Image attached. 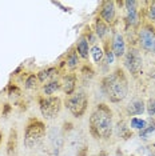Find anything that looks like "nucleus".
<instances>
[{
    "label": "nucleus",
    "instance_id": "obj_1",
    "mask_svg": "<svg viewBox=\"0 0 155 156\" xmlns=\"http://www.w3.org/2000/svg\"><path fill=\"white\" fill-rule=\"evenodd\" d=\"M114 111L106 103H98L90 113L88 131L98 141H108L114 136Z\"/></svg>",
    "mask_w": 155,
    "mask_h": 156
},
{
    "label": "nucleus",
    "instance_id": "obj_25",
    "mask_svg": "<svg viewBox=\"0 0 155 156\" xmlns=\"http://www.w3.org/2000/svg\"><path fill=\"white\" fill-rule=\"evenodd\" d=\"M128 126H130V128H131V129H136L139 132V131H142L144 127L147 126V119H142V118L135 116V118L130 119Z\"/></svg>",
    "mask_w": 155,
    "mask_h": 156
},
{
    "label": "nucleus",
    "instance_id": "obj_31",
    "mask_svg": "<svg viewBox=\"0 0 155 156\" xmlns=\"http://www.w3.org/2000/svg\"><path fill=\"white\" fill-rule=\"evenodd\" d=\"M130 156H135V155H130Z\"/></svg>",
    "mask_w": 155,
    "mask_h": 156
},
{
    "label": "nucleus",
    "instance_id": "obj_15",
    "mask_svg": "<svg viewBox=\"0 0 155 156\" xmlns=\"http://www.w3.org/2000/svg\"><path fill=\"white\" fill-rule=\"evenodd\" d=\"M17 145H19V132L15 126L9 128L8 136H7L5 144V156H16L17 154Z\"/></svg>",
    "mask_w": 155,
    "mask_h": 156
},
{
    "label": "nucleus",
    "instance_id": "obj_29",
    "mask_svg": "<svg viewBox=\"0 0 155 156\" xmlns=\"http://www.w3.org/2000/svg\"><path fill=\"white\" fill-rule=\"evenodd\" d=\"M9 109H11V105H9V104H4V111H3V116H7V113H8Z\"/></svg>",
    "mask_w": 155,
    "mask_h": 156
},
{
    "label": "nucleus",
    "instance_id": "obj_7",
    "mask_svg": "<svg viewBox=\"0 0 155 156\" xmlns=\"http://www.w3.org/2000/svg\"><path fill=\"white\" fill-rule=\"evenodd\" d=\"M122 60H123V67L128 71V73L134 79H138L139 76H142L144 63H143L142 51L138 47L130 45Z\"/></svg>",
    "mask_w": 155,
    "mask_h": 156
},
{
    "label": "nucleus",
    "instance_id": "obj_3",
    "mask_svg": "<svg viewBox=\"0 0 155 156\" xmlns=\"http://www.w3.org/2000/svg\"><path fill=\"white\" fill-rule=\"evenodd\" d=\"M47 135V124L38 116H31L27 119L24 126L23 144L27 150H34L43 143Z\"/></svg>",
    "mask_w": 155,
    "mask_h": 156
},
{
    "label": "nucleus",
    "instance_id": "obj_12",
    "mask_svg": "<svg viewBox=\"0 0 155 156\" xmlns=\"http://www.w3.org/2000/svg\"><path fill=\"white\" fill-rule=\"evenodd\" d=\"M144 112H146V101L140 98H134L124 107V113L126 116H130V119L143 115Z\"/></svg>",
    "mask_w": 155,
    "mask_h": 156
},
{
    "label": "nucleus",
    "instance_id": "obj_27",
    "mask_svg": "<svg viewBox=\"0 0 155 156\" xmlns=\"http://www.w3.org/2000/svg\"><path fill=\"white\" fill-rule=\"evenodd\" d=\"M88 155V147L87 145H82L80 148H78L76 156H87Z\"/></svg>",
    "mask_w": 155,
    "mask_h": 156
},
{
    "label": "nucleus",
    "instance_id": "obj_17",
    "mask_svg": "<svg viewBox=\"0 0 155 156\" xmlns=\"http://www.w3.org/2000/svg\"><path fill=\"white\" fill-rule=\"evenodd\" d=\"M110 30H111V27L107 26L100 17H98V16L95 17V20H94V32L102 43L106 41L107 39H110Z\"/></svg>",
    "mask_w": 155,
    "mask_h": 156
},
{
    "label": "nucleus",
    "instance_id": "obj_22",
    "mask_svg": "<svg viewBox=\"0 0 155 156\" xmlns=\"http://www.w3.org/2000/svg\"><path fill=\"white\" fill-rule=\"evenodd\" d=\"M23 86L24 90L27 91H34L40 86V81L38 79V75L35 72H27L26 75H23Z\"/></svg>",
    "mask_w": 155,
    "mask_h": 156
},
{
    "label": "nucleus",
    "instance_id": "obj_6",
    "mask_svg": "<svg viewBox=\"0 0 155 156\" xmlns=\"http://www.w3.org/2000/svg\"><path fill=\"white\" fill-rule=\"evenodd\" d=\"M38 105L40 109L41 116L45 120H54L59 116L63 108V100L60 96L54 95V96H44V95L39 94L38 98Z\"/></svg>",
    "mask_w": 155,
    "mask_h": 156
},
{
    "label": "nucleus",
    "instance_id": "obj_13",
    "mask_svg": "<svg viewBox=\"0 0 155 156\" xmlns=\"http://www.w3.org/2000/svg\"><path fill=\"white\" fill-rule=\"evenodd\" d=\"M62 81V91L64 92L66 96H70L76 91L78 86V75L75 72H66L60 76Z\"/></svg>",
    "mask_w": 155,
    "mask_h": 156
},
{
    "label": "nucleus",
    "instance_id": "obj_28",
    "mask_svg": "<svg viewBox=\"0 0 155 156\" xmlns=\"http://www.w3.org/2000/svg\"><path fill=\"white\" fill-rule=\"evenodd\" d=\"M147 75H149V77H151V79H155V66L151 67V69L147 72Z\"/></svg>",
    "mask_w": 155,
    "mask_h": 156
},
{
    "label": "nucleus",
    "instance_id": "obj_14",
    "mask_svg": "<svg viewBox=\"0 0 155 156\" xmlns=\"http://www.w3.org/2000/svg\"><path fill=\"white\" fill-rule=\"evenodd\" d=\"M62 68L59 66H50L47 68H43L40 71H38L36 75H38V79L40 81V84H45L51 80H55V79H59L62 75Z\"/></svg>",
    "mask_w": 155,
    "mask_h": 156
},
{
    "label": "nucleus",
    "instance_id": "obj_16",
    "mask_svg": "<svg viewBox=\"0 0 155 156\" xmlns=\"http://www.w3.org/2000/svg\"><path fill=\"white\" fill-rule=\"evenodd\" d=\"M75 49L78 52V55L80 56V59L87 62L90 59V51H91V44L88 43V40L86 39L83 34L79 35V37L76 39V43H75Z\"/></svg>",
    "mask_w": 155,
    "mask_h": 156
},
{
    "label": "nucleus",
    "instance_id": "obj_26",
    "mask_svg": "<svg viewBox=\"0 0 155 156\" xmlns=\"http://www.w3.org/2000/svg\"><path fill=\"white\" fill-rule=\"evenodd\" d=\"M146 112L149 118H155V96L146 101Z\"/></svg>",
    "mask_w": 155,
    "mask_h": 156
},
{
    "label": "nucleus",
    "instance_id": "obj_24",
    "mask_svg": "<svg viewBox=\"0 0 155 156\" xmlns=\"http://www.w3.org/2000/svg\"><path fill=\"white\" fill-rule=\"evenodd\" d=\"M90 56L94 59V63L95 64H100L103 62V58H104V51H103V47L99 44H94L91 47V51H90Z\"/></svg>",
    "mask_w": 155,
    "mask_h": 156
},
{
    "label": "nucleus",
    "instance_id": "obj_21",
    "mask_svg": "<svg viewBox=\"0 0 155 156\" xmlns=\"http://www.w3.org/2000/svg\"><path fill=\"white\" fill-rule=\"evenodd\" d=\"M143 5H144V8L142 9L143 11V20L155 26V0L143 2Z\"/></svg>",
    "mask_w": 155,
    "mask_h": 156
},
{
    "label": "nucleus",
    "instance_id": "obj_30",
    "mask_svg": "<svg viewBox=\"0 0 155 156\" xmlns=\"http://www.w3.org/2000/svg\"><path fill=\"white\" fill-rule=\"evenodd\" d=\"M2 143H3V132L0 131V145H2Z\"/></svg>",
    "mask_w": 155,
    "mask_h": 156
},
{
    "label": "nucleus",
    "instance_id": "obj_19",
    "mask_svg": "<svg viewBox=\"0 0 155 156\" xmlns=\"http://www.w3.org/2000/svg\"><path fill=\"white\" fill-rule=\"evenodd\" d=\"M59 91H62V81L60 77L55 80H51L45 84H41L40 87V92L44 96H54L55 94H58Z\"/></svg>",
    "mask_w": 155,
    "mask_h": 156
},
{
    "label": "nucleus",
    "instance_id": "obj_10",
    "mask_svg": "<svg viewBox=\"0 0 155 156\" xmlns=\"http://www.w3.org/2000/svg\"><path fill=\"white\" fill-rule=\"evenodd\" d=\"M63 143H64V139H63V133L62 132H56L55 131H47V135H45L44 140H43V151L47 152L48 155L51 156H56L60 154Z\"/></svg>",
    "mask_w": 155,
    "mask_h": 156
},
{
    "label": "nucleus",
    "instance_id": "obj_8",
    "mask_svg": "<svg viewBox=\"0 0 155 156\" xmlns=\"http://www.w3.org/2000/svg\"><path fill=\"white\" fill-rule=\"evenodd\" d=\"M140 3L135 0H126L123 2V8H124V22L126 30H135L138 31L140 24L143 22V11L139 9Z\"/></svg>",
    "mask_w": 155,
    "mask_h": 156
},
{
    "label": "nucleus",
    "instance_id": "obj_4",
    "mask_svg": "<svg viewBox=\"0 0 155 156\" xmlns=\"http://www.w3.org/2000/svg\"><path fill=\"white\" fill-rule=\"evenodd\" d=\"M136 47L147 55H155V26L142 22L136 31Z\"/></svg>",
    "mask_w": 155,
    "mask_h": 156
},
{
    "label": "nucleus",
    "instance_id": "obj_2",
    "mask_svg": "<svg viewBox=\"0 0 155 156\" xmlns=\"http://www.w3.org/2000/svg\"><path fill=\"white\" fill-rule=\"evenodd\" d=\"M100 90L110 103L118 104L128 96L130 80L123 67H116L100 81Z\"/></svg>",
    "mask_w": 155,
    "mask_h": 156
},
{
    "label": "nucleus",
    "instance_id": "obj_20",
    "mask_svg": "<svg viewBox=\"0 0 155 156\" xmlns=\"http://www.w3.org/2000/svg\"><path fill=\"white\" fill-rule=\"evenodd\" d=\"M114 135H116L121 140H127L132 137V131L124 120H119L114 126Z\"/></svg>",
    "mask_w": 155,
    "mask_h": 156
},
{
    "label": "nucleus",
    "instance_id": "obj_23",
    "mask_svg": "<svg viewBox=\"0 0 155 156\" xmlns=\"http://www.w3.org/2000/svg\"><path fill=\"white\" fill-rule=\"evenodd\" d=\"M154 132H155V118H149L147 119V126L142 131H139L138 135L140 139H149Z\"/></svg>",
    "mask_w": 155,
    "mask_h": 156
},
{
    "label": "nucleus",
    "instance_id": "obj_11",
    "mask_svg": "<svg viewBox=\"0 0 155 156\" xmlns=\"http://www.w3.org/2000/svg\"><path fill=\"white\" fill-rule=\"evenodd\" d=\"M110 45L111 51L116 59H123L127 51V45H126V39L121 31H112V35L110 37Z\"/></svg>",
    "mask_w": 155,
    "mask_h": 156
},
{
    "label": "nucleus",
    "instance_id": "obj_18",
    "mask_svg": "<svg viewBox=\"0 0 155 156\" xmlns=\"http://www.w3.org/2000/svg\"><path fill=\"white\" fill-rule=\"evenodd\" d=\"M80 56L78 55L75 47H71L68 49V52L66 54V68L68 69V72H75L78 68H80Z\"/></svg>",
    "mask_w": 155,
    "mask_h": 156
},
{
    "label": "nucleus",
    "instance_id": "obj_5",
    "mask_svg": "<svg viewBox=\"0 0 155 156\" xmlns=\"http://www.w3.org/2000/svg\"><path fill=\"white\" fill-rule=\"evenodd\" d=\"M90 99L88 95L86 94L83 90H78L72 95L66 96L64 105L66 108L70 111V113L76 119H80L86 115L87 109H88Z\"/></svg>",
    "mask_w": 155,
    "mask_h": 156
},
{
    "label": "nucleus",
    "instance_id": "obj_9",
    "mask_svg": "<svg viewBox=\"0 0 155 156\" xmlns=\"http://www.w3.org/2000/svg\"><path fill=\"white\" fill-rule=\"evenodd\" d=\"M96 16L100 17L107 26H110L112 28L116 24V19H118L116 2H114V0H104V2H102Z\"/></svg>",
    "mask_w": 155,
    "mask_h": 156
}]
</instances>
